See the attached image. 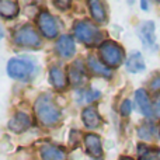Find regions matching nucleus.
I'll list each match as a JSON object with an SVG mask.
<instances>
[{
    "instance_id": "nucleus-19",
    "label": "nucleus",
    "mask_w": 160,
    "mask_h": 160,
    "mask_svg": "<svg viewBox=\"0 0 160 160\" xmlns=\"http://www.w3.org/2000/svg\"><path fill=\"white\" fill-rule=\"evenodd\" d=\"M87 66L90 69V72H93L94 75L98 76H104V78H111V70L105 66L104 63H101L100 61H97L94 56H88L87 58Z\"/></svg>"
},
{
    "instance_id": "nucleus-21",
    "label": "nucleus",
    "mask_w": 160,
    "mask_h": 160,
    "mask_svg": "<svg viewBox=\"0 0 160 160\" xmlns=\"http://www.w3.org/2000/svg\"><path fill=\"white\" fill-rule=\"evenodd\" d=\"M131 112H132V104H131L129 100H124L121 104V115L128 117Z\"/></svg>"
},
{
    "instance_id": "nucleus-9",
    "label": "nucleus",
    "mask_w": 160,
    "mask_h": 160,
    "mask_svg": "<svg viewBox=\"0 0 160 160\" xmlns=\"http://www.w3.org/2000/svg\"><path fill=\"white\" fill-rule=\"evenodd\" d=\"M84 146L88 156H91V158L98 159L102 156L101 138L97 133H87V135H84Z\"/></svg>"
},
{
    "instance_id": "nucleus-30",
    "label": "nucleus",
    "mask_w": 160,
    "mask_h": 160,
    "mask_svg": "<svg viewBox=\"0 0 160 160\" xmlns=\"http://www.w3.org/2000/svg\"><path fill=\"white\" fill-rule=\"evenodd\" d=\"M159 135H160V128H159Z\"/></svg>"
},
{
    "instance_id": "nucleus-28",
    "label": "nucleus",
    "mask_w": 160,
    "mask_h": 160,
    "mask_svg": "<svg viewBox=\"0 0 160 160\" xmlns=\"http://www.w3.org/2000/svg\"><path fill=\"white\" fill-rule=\"evenodd\" d=\"M119 160H133V159H131V158H128V156H124V158H121Z\"/></svg>"
},
{
    "instance_id": "nucleus-10",
    "label": "nucleus",
    "mask_w": 160,
    "mask_h": 160,
    "mask_svg": "<svg viewBox=\"0 0 160 160\" xmlns=\"http://www.w3.org/2000/svg\"><path fill=\"white\" fill-rule=\"evenodd\" d=\"M56 51L58 53L65 59L72 58L76 53V44L70 35H62L59 37L58 42H56Z\"/></svg>"
},
{
    "instance_id": "nucleus-24",
    "label": "nucleus",
    "mask_w": 160,
    "mask_h": 160,
    "mask_svg": "<svg viewBox=\"0 0 160 160\" xmlns=\"http://www.w3.org/2000/svg\"><path fill=\"white\" fill-rule=\"evenodd\" d=\"M100 97V91H96V90H91V91H88L87 93V101H93V100H96V98H98Z\"/></svg>"
},
{
    "instance_id": "nucleus-29",
    "label": "nucleus",
    "mask_w": 160,
    "mask_h": 160,
    "mask_svg": "<svg viewBox=\"0 0 160 160\" xmlns=\"http://www.w3.org/2000/svg\"><path fill=\"white\" fill-rule=\"evenodd\" d=\"M159 160H160V152H159Z\"/></svg>"
},
{
    "instance_id": "nucleus-16",
    "label": "nucleus",
    "mask_w": 160,
    "mask_h": 160,
    "mask_svg": "<svg viewBox=\"0 0 160 160\" xmlns=\"http://www.w3.org/2000/svg\"><path fill=\"white\" fill-rule=\"evenodd\" d=\"M135 100H136V104H138L139 108H141L142 114H143V115H146V117H152V114H153L152 104H150L149 96H148V93L143 90V88H139V90H136Z\"/></svg>"
},
{
    "instance_id": "nucleus-27",
    "label": "nucleus",
    "mask_w": 160,
    "mask_h": 160,
    "mask_svg": "<svg viewBox=\"0 0 160 160\" xmlns=\"http://www.w3.org/2000/svg\"><path fill=\"white\" fill-rule=\"evenodd\" d=\"M141 4H142V8H143V10H148V3L146 2H141Z\"/></svg>"
},
{
    "instance_id": "nucleus-1",
    "label": "nucleus",
    "mask_w": 160,
    "mask_h": 160,
    "mask_svg": "<svg viewBox=\"0 0 160 160\" xmlns=\"http://www.w3.org/2000/svg\"><path fill=\"white\" fill-rule=\"evenodd\" d=\"M34 111H35L37 118L47 127L58 124L62 117L61 110L49 94H41L37 98L35 104H34Z\"/></svg>"
},
{
    "instance_id": "nucleus-3",
    "label": "nucleus",
    "mask_w": 160,
    "mask_h": 160,
    "mask_svg": "<svg viewBox=\"0 0 160 160\" xmlns=\"http://www.w3.org/2000/svg\"><path fill=\"white\" fill-rule=\"evenodd\" d=\"M73 31H75L76 38H78L79 41H82L83 44H86V45L94 47V45H97V44L101 42V38H102L101 31H100L98 28L90 21H78V22H75Z\"/></svg>"
},
{
    "instance_id": "nucleus-8",
    "label": "nucleus",
    "mask_w": 160,
    "mask_h": 160,
    "mask_svg": "<svg viewBox=\"0 0 160 160\" xmlns=\"http://www.w3.org/2000/svg\"><path fill=\"white\" fill-rule=\"evenodd\" d=\"M8 129L14 133H21L31 127V117L27 112H16L7 124Z\"/></svg>"
},
{
    "instance_id": "nucleus-13",
    "label": "nucleus",
    "mask_w": 160,
    "mask_h": 160,
    "mask_svg": "<svg viewBox=\"0 0 160 160\" xmlns=\"http://www.w3.org/2000/svg\"><path fill=\"white\" fill-rule=\"evenodd\" d=\"M49 82L56 90H63L68 86L69 79L66 78L65 72L58 66H52L49 70Z\"/></svg>"
},
{
    "instance_id": "nucleus-14",
    "label": "nucleus",
    "mask_w": 160,
    "mask_h": 160,
    "mask_svg": "<svg viewBox=\"0 0 160 160\" xmlns=\"http://www.w3.org/2000/svg\"><path fill=\"white\" fill-rule=\"evenodd\" d=\"M88 8H90V14L94 21H97L98 24L107 22V11H105V7L101 2L91 0V2H88Z\"/></svg>"
},
{
    "instance_id": "nucleus-12",
    "label": "nucleus",
    "mask_w": 160,
    "mask_h": 160,
    "mask_svg": "<svg viewBox=\"0 0 160 160\" xmlns=\"http://www.w3.org/2000/svg\"><path fill=\"white\" fill-rule=\"evenodd\" d=\"M82 121L88 129H97L101 125V117L94 107H87L82 112Z\"/></svg>"
},
{
    "instance_id": "nucleus-5",
    "label": "nucleus",
    "mask_w": 160,
    "mask_h": 160,
    "mask_svg": "<svg viewBox=\"0 0 160 160\" xmlns=\"http://www.w3.org/2000/svg\"><path fill=\"white\" fill-rule=\"evenodd\" d=\"M13 41L16 45L24 48H38L41 45V38L31 25H22L14 31Z\"/></svg>"
},
{
    "instance_id": "nucleus-15",
    "label": "nucleus",
    "mask_w": 160,
    "mask_h": 160,
    "mask_svg": "<svg viewBox=\"0 0 160 160\" xmlns=\"http://www.w3.org/2000/svg\"><path fill=\"white\" fill-rule=\"evenodd\" d=\"M86 78L84 73V68H83V62L82 61H76L72 66L69 68V75L68 79L72 83L73 86H80L83 83V80Z\"/></svg>"
},
{
    "instance_id": "nucleus-17",
    "label": "nucleus",
    "mask_w": 160,
    "mask_h": 160,
    "mask_svg": "<svg viewBox=\"0 0 160 160\" xmlns=\"http://www.w3.org/2000/svg\"><path fill=\"white\" fill-rule=\"evenodd\" d=\"M127 70L131 73H138V72H142L145 70V61L142 58V55L139 52H132L129 55V58L127 59Z\"/></svg>"
},
{
    "instance_id": "nucleus-20",
    "label": "nucleus",
    "mask_w": 160,
    "mask_h": 160,
    "mask_svg": "<svg viewBox=\"0 0 160 160\" xmlns=\"http://www.w3.org/2000/svg\"><path fill=\"white\" fill-rule=\"evenodd\" d=\"M138 135L141 136L143 141H150L153 136V127L150 124H143L142 127H139Z\"/></svg>"
},
{
    "instance_id": "nucleus-25",
    "label": "nucleus",
    "mask_w": 160,
    "mask_h": 160,
    "mask_svg": "<svg viewBox=\"0 0 160 160\" xmlns=\"http://www.w3.org/2000/svg\"><path fill=\"white\" fill-rule=\"evenodd\" d=\"M155 112L158 117H160V96L158 97V100H156V102H155Z\"/></svg>"
},
{
    "instance_id": "nucleus-6",
    "label": "nucleus",
    "mask_w": 160,
    "mask_h": 160,
    "mask_svg": "<svg viewBox=\"0 0 160 160\" xmlns=\"http://www.w3.org/2000/svg\"><path fill=\"white\" fill-rule=\"evenodd\" d=\"M37 25H38V30L41 31V34L48 39L56 38V35L59 32L56 20L48 11H41L38 14V17H37Z\"/></svg>"
},
{
    "instance_id": "nucleus-4",
    "label": "nucleus",
    "mask_w": 160,
    "mask_h": 160,
    "mask_svg": "<svg viewBox=\"0 0 160 160\" xmlns=\"http://www.w3.org/2000/svg\"><path fill=\"white\" fill-rule=\"evenodd\" d=\"M34 72V63L27 58H13L7 63V73L11 79L25 80Z\"/></svg>"
},
{
    "instance_id": "nucleus-23",
    "label": "nucleus",
    "mask_w": 160,
    "mask_h": 160,
    "mask_svg": "<svg viewBox=\"0 0 160 160\" xmlns=\"http://www.w3.org/2000/svg\"><path fill=\"white\" fill-rule=\"evenodd\" d=\"M53 4L56 6V7H59L61 10H66V8L70 7V2H61V0H56V2H53Z\"/></svg>"
},
{
    "instance_id": "nucleus-22",
    "label": "nucleus",
    "mask_w": 160,
    "mask_h": 160,
    "mask_svg": "<svg viewBox=\"0 0 160 160\" xmlns=\"http://www.w3.org/2000/svg\"><path fill=\"white\" fill-rule=\"evenodd\" d=\"M150 88H152L153 91L160 90V76H156V78L150 82Z\"/></svg>"
},
{
    "instance_id": "nucleus-26",
    "label": "nucleus",
    "mask_w": 160,
    "mask_h": 160,
    "mask_svg": "<svg viewBox=\"0 0 160 160\" xmlns=\"http://www.w3.org/2000/svg\"><path fill=\"white\" fill-rule=\"evenodd\" d=\"M141 160H158V158H156V156H153L152 153H150V155H148V156H143Z\"/></svg>"
},
{
    "instance_id": "nucleus-18",
    "label": "nucleus",
    "mask_w": 160,
    "mask_h": 160,
    "mask_svg": "<svg viewBox=\"0 0 160 160\" xmlns=\"http://www.w3.org/2000/svg\"><path fill=\"white\" fill-rule=\"evenodd\" d=\"M18 11L20 7L17 4V2H14V0H2L0 2V16L3 18H14L18 14Z\"/></svg>"
},
{
    "instance_id": "nucleus-11",
    "label": "nucleus",
    "mask_w": 160,
    "mask_h": 160,
    "mask_svg": "<svg viewBox=\"0 0 160 160\" xmlns=\"http://www.w3.org/2000/svg\"><path fill=\"white\" fill-rule=\"evenodd\" d=\"M42 160H68V155L63 149L55 146V145H42L39 149Z\"/></svg>"
},
{
    "instance_id": "nucleus-2",
    "label": "nucleus",
    "mask_w": 160,
    "mask_h": 160,
    "mask_svg": "<svg viewBox=\"0 0 160 160\" xmlns=\"http://www.w3.org/2000/svg\"><path fill=\"white\" fill-rule=\"evenodd\" d=\"M100 59L108 69L118 68L124 61V49L115 41H104L100 45Z\"/></svg>"
},
{
    "instance_id": "nucleus-7",
    "label": "nucleus",
    "mask_w": 160,
    "mask_h": 160,
    "mask_svg": "<svg viewBox=\"0 0 160 160\" xmlns=\"http://www.w3.org/2000/svg\"><path fill=\"white\" fill-rule=\"evenodd\" d=\"M138 35L146 49H155L156 48V32L153 21L141 22V25L138 27Z\"/></svg>"
}]
</instances>
